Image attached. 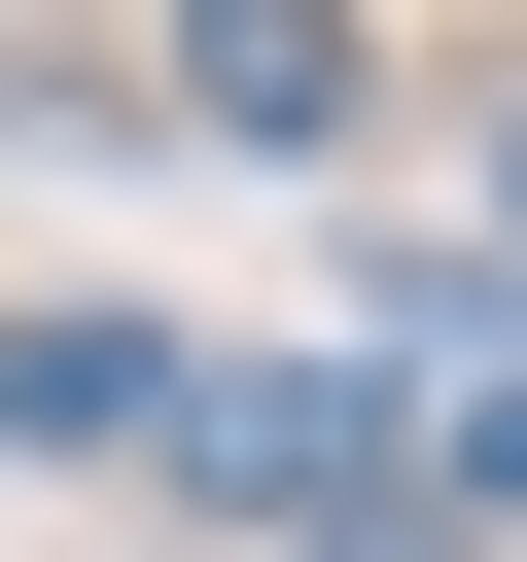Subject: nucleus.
Listing matches in <instances>:
<instances>
[{"mask_svg":"<svg viewBox=\"0 0 527 562\" xmlns=\"http://www.w3.org/2000/svg\"><path fill=\"white\" fill-rule=\"evenodd\" d=\"M176 457H211L246 527H351V562H386V492H422V386H386V351H211V386H176Z\"/></svg>","mask_w":527,"mask_h":562,"instance_id":"f257e3e1","label":"nucleus"},{"mask_svg":"<svg viewBox=\"0 0 527 562\" xmlns=\"http://www.w3.org/2000/svg\"><path fill=\"white\" fill-rule=\"evenodd\" d=\"M141 105H176V140H246V176H316V140H351V35H316V0H211Z\"/></svg>","mask_w":527,"mask_h":562,"instance_id":"f03ea898","label":"nucleus"},{"mask_svg":"<svg viewBox=\"0 0 527 562\" xmlns=\"http://www.w3.org/2000/svg\"><path fill=\"white\" fill-rule=\"evenodd\" d=\"M176 316H0V457H176Z\"/></svg>","mask_w":527,"mask_h":562,"instance_id":"7ed1b4c3","label":"nucleus"},{"mask_svg":"<svg viewBox=\"0 0 527 562\" xmlns=\"http://www.w3.org/2000/svg\"><path fill=\"white\" fill-rule=\"evenodd\" d=\"M422 492H492V527H527V386H457V422H422Z\"/></svg>","mask_w":527,"mask_h":562,"instance_id":"20e7f679","label":"nucleus"},{"mask_svg":"<svg viewBox=\"0 0 527 562\" xmlns=\"http://www.w3.org/2000/svg\"><path fill=\"white\" fill-rule=\"evenodd\" d=\"M492 246H527V105H492Z\"/></svg>","mask_w":527,"mask_h":562,"instance_id":"39448f33","label":"nucleus"}]
</instances>
